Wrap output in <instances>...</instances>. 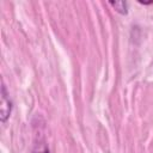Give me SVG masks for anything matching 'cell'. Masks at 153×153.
<instances>
[{
	"instance_id": "cell-1",
	"label": "cell",
	"mask_w": 153,
	"mask_h": 153,
	"mask_svg": "<svg viewBox=\"0 0 153 153\" xmlns=\"http://www.w3.org/2000/svg\"><path fill=\"white\" fill-rule=\"evenodd\" d=\"M1 100H0V121L5 123L12 111V100L10 99V93L6 88L4 80L1 81Z\"/></svg>"
},
{
	"instance_id": "cell-2",
	"label": "cell",
	"mask_w": 153,
	"mask_h": 153,
	"mask_svg": "<svg viewBox=\"0 0 153 153\" xmlns=\"http://www.w3.org/2000/svg\"><path fill=\"white\" fill-rule=\"evenodd\" d=\"M109 5L112 6L114 10L120 14L126 16L128 13V5L126 1H109Z\"/></svg>"
},
{
	"instance_id": "cell-3",
	"label": "cell",
	"mask_w": 153,
	"mask_h": 153,
	"mask_svg": "<svg viewBox=\"0 0 153 153\" xmlns=\"http://www.w3.org/2000/svg\"><path fill=\"white\" fill-rule=\"evenodd\" d=\"M31 153H49V149H48L45 142L42 141V142L36 143V146L33 147V149H32Z\"/></svg>"
}]
</instances>
